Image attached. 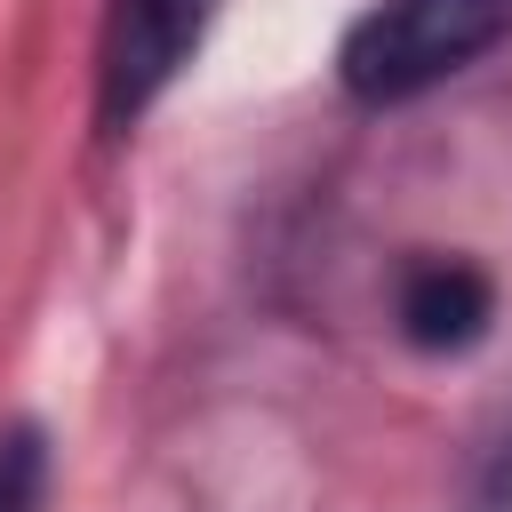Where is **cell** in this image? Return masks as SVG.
Returning <instances> with one entry per match:
<instances>
[{"label":"cell","mask_w":512,"mask_h":512,"mask_svg":"<svg viewBox=\"0 0 512 512\" xmlns=\"http://www.w3.org/2000/svg\"><path fill=\"white\" fill-rule=\"evenodd\" d=\"M512 40V0H368L336 40V80L352 104L392 112Z\"/></svg>","instance_id":"obj_1"},{"label":"cell","mask_w":512,"mask_h":512,"mask_svg":"<svg viewBox=\"0 0 512 512\" xmlns=\"http://www.w3.org/2000/svg\"><path fill=\"white\" fill-rule=\"evenodd\" d=\"M208 24H216V0H104V24H96V128L128 136L176 88V72L200 56Z\"/></svg>","instance_id":"obj_2"},{"label":"cell","mask_w":512,"mask_h":512,"mask_svg":"<svg viewBox=\"0 0 512 512\" xmlns=\"http://www.w3.org/2000/svg\"><path fill=\"white\" fill-rule=\"evenodd\" d=\"M392 312H400V336L416 352H472L496 320V280L464 256H416L400 272Z\"/></svg>","instance_id":"obj_3"},{"label":"cell","mask_w":512,"mask_h":512,"mask_svg":"<svg viewBox=\"0 0 512 512\" xmlns=\"http://www.w3.org/2000/svg\"><path fill=\"white\" fill-rule=\"evenodd\" d=\"M48 480H56L48 432L40 424H0V512H48Z\"/></svg>","instance_id":"obj_4"}]
</instances>
